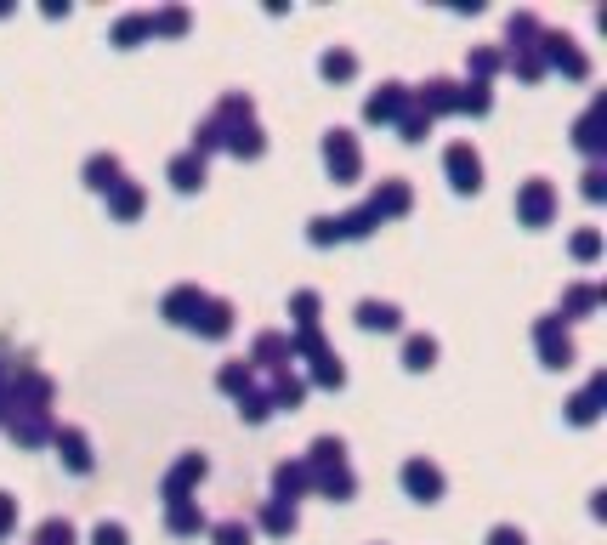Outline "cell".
<instances>
[{
	"label": "cell",
	"mask_w": 607,
	"mask_h": 545,
	"mask_svg": "<svg viewBox=\"0 0 607 545\" xmlns=\"http://www.w3.org/2000/svg\"><path fill=\"white\" fill-rule=\"evenodd\" d=\"M12 517H18V506H12V494H0V534L12 528Z\"/></svg>",
	"instance_id": "cell-29"
},
{
	"label": "cell",
	"mask_w": 607,
	"mask_h": 545,
	"mask_svg": "<svg viewBox=\"0 0 607 545\" xmlns=\"http://www.w3.org/2000/svg\"><path fill=\"white\" fill-rule=\"evenodd\" d=\"M551 205H556V199H551V182H539V176H534V182H528V188L517 194L522 222H545V216H551Z\"/></svg>",
	"instance_id": "cell-6"
},
{
	"label": "cell",
	"mask_w": 607,
	"mask_h": 545,
	"mask_svg": "<svg viewBox=\"0 0 607 545\" xmlns=\"http://www.w3.org/2000/svg\"><path fill=\"white\" fill-rule=\"evenodd\" d=\"M539 347H545V358H551V364H568V358H573V341H568V330H556V318H545V324H539Z\"/></svg>",
	"instance_id": "cell-12"
},
{
	"label": "cell",
	"mask_w": 607,
	"mask_h": 545,
	"mask_svg": "<svg viewBox=\"0 0 607 545\" xmlns=\"http://www.w3.org/2000/svg\"><path fill=\"white\" fill-rule=\"evenodd\" d=\"M403 358H409V370H432L437 341H432V335H409V347H403Z\"/></svg>",
	"instance_id": "cell-16"
},
{
	"label": "cell",
	"mask_w": 607,
	"mask_h": 545,
	"mask_svg": "<svg viewBox=\"0 0 607 545\" xmlns=\"http://www.w3.org/2000/svg\"><path fill=\"white\" fill-rule=\"evenodd\" d=\"M273 483H278V500H295L301 489H313V472H307V460H295V466L284 460V466L273 472Z\"/></svg>",
	"instance_id": "cell-10"
},
{
	"label": "cell",
	"mask_w": 607,
	"mask_h": 545,
	"mask_svg": "<svg viewBox=\"0 0 607 545\" xmlns=\"http://www.w3.org/2000/svg\"><path fill=\"white\" fill-rule=\"evenodd\" d=\"M108 211L114 216H137L142 211V188L137 182H114V188H108Z\"/></svg>",
	"instance_id": "cell-15"
},
{
	"label": "cell",
	"mask_w": 607,
	"mask_h": 545,
	"mask_svg": "<svg viewBox=\"0 0 607 545\" xmlns=\"http://www.w3.org/2000/svg\"><path fill=\"white\" fill-rule=\"evenodd\" d=\"M364 211L375 216V222H386V216L409 211V182H398V176H392V182H381V188L369 194V205H364Z\"/></svg>",
	"instance_id": "cell-2"
},
{
	"label": "cell",
	"mask_w": 607,
	"mask_h": 545,
	"mask_svg": "<svg viewBox=\"0 0 607 545\" xmlns=\"http://www.w3.org/2000/svg\"><path fill=\"white\" fill-rule=\"evenodd\" d=\"M403 103H409V91H403V86H381V91H375V97L364 103V114H369V120H398Z\"/></svg>",
	"instance_id": "cell-9"
},
{
	"label": "cell",
	"mask_w": 607,
	"mask_h": 545,
	"mask_svg": "<svg viewBox=\"0 0 607 545\" xmlns=\"http://www.w3.org/2000/svg\"><path fill=\"white\" fill-rule=\"evenodd\" d=\"M193 324H199L205 335H227V330H233V307H227V301H205Z\"/></svg>",
	"instance_id": "cell-14"
},
{
	"label": "cell",
	"mask_w": 607,
	"mask_h": 545,
	"mask_svg": "<svg viewBox=\"0 0 607 545\" xmlns=\"http://www.w3.org/2000/svg\"><path fill=\"white\" fill-rule=\"evenodd\" d=\"M199 307H205V290H199V284H176L171 296H165V318H171V324H193Z\"/></svg>",
	"instance_id": "cell-5"
},
{
	"label": "cell",
	"mask_w": 607,
	"mask_h": 545,
	"mask_svg": "<svg viewBox=\"0 0 607 545\" xmlns=\"http://www.w3.org/2000/svg\"><path fill=\"white\" fill-rule=\"evenodd\" d=\"M324 159H330L335 176H358V137H352V131H330V142H324Z\"/></svg>",
	"instance_id": "cell-4"
},
{
	"label": "cell",
	"mask_w": 607,
	"mask_h": 545,
	"mask_svg": "<svg viewBox=\"0 0 607 545\" xmlns=\"http://www.w3.org/2000/svg\"><path fill=\"white\" fill-rule=\"evenodd\" d=\"M488 545H528V540H522V528L500 523V528H494V534H488Z\"/></svg>",
	"instance_id": "cell-26"
},
{
	"label": "cell",
	"mask_w": 607,
	"mask_h": 545,
	"mask_svg": "<svg viewBox=\"0 0 607 545\" xmlns=\"http://www.w3.org/2000/svg\"><path fill=\"white\" fill-rule=\"evenodd\" d=\"M216 381H222V392H239V398H244V392H250V364H244V358H233V364H227Z\"/></svg>",
	"instance_id": "cell-20"
},
{
	"label": "cell",
	"mask_w": 607,
	"mask_h": 545,
	"mask_svg": "<svg viewBox=\"0 0 607 545\" xmlns=\"http://www.w3.org/2000/svg\"><path fill=\"white\" fill-rule=\"evenodd\" d=\"M171 182L182 188V194H188V188H199V182H205V154H193V148H188V154H176L171 159Z\"/></svg>",
	"instance_id": "cell-11"
},
{
	"label": "cell",
	"mask_w": 607,
	"mask_h": 545,
	"mask_svg": "<svg viewBox=\"0 0 607 545\" xmlns=\"http://www.w3.org/2000/svg\"><path fill=\"white\" fill-rule=\"evenodd\" d=\"M596 250H602L596 233H573V256H596Z\"/></svg>",
	"instance_id": "cell-27"
},
{
	"label": "cell",
	"mask_w": 607,
	"mask_h": 545,
	"mask_svg": "<svg viewBox=\"0 0 607 545\" xmlns=\"http://www.w3.org/2000/svg\"><path fill=\"white\" fill-rule=\"evenodd\" d=\"M35 545H74V523L69 517H46L35 534Z\"/></svg>",
	"instance_id": "cell-18"
},
{
	"label": "cell",
	"mask_w": 607,
	"mask_h": 545,
	"mask_svg": "<svg viewBox=\"0 0 607 545\" xmlns=\"http://www.w3.org/2000/svg\"><path fill=\"white\" fill-rule=\"evenodd\" d=\"M449 176H454V188H460V194H477V188H483V159H477V148H471V142H449Z\"/></svg>",
	"instance_id": "cell-1"
},
{
	"label": "cell",
	"mask_w": 607,
	"mask_h": 545,
	"mask_svg": "<svg viewBox=\"0 0 607 545\" xmlns=\"http://www.w3.org/2000/svg\"><path fill=\"white\" fill-rule=\"evenodd\" d=\"M403 489L415 494V500H437L443 494V472H437L432 460H409L403 466Z\"/></svg>",
	"instance_id": "cell-3"
},
{
	"label": "cell",
	"mask_w": 607,
	"mask_h": 545,
	"mask_svg": "<svg viewBox=\"0 0 607 545\" xmlns=\"http://www.w3.org/2000/svg\"><path fill=\"white\" fill-rule=\"evenodd\" d=\"M205 477V455H182L176 460V472L165 477V500H188V483Z\"/></svg>",
	"instance_id": "cell-7"
},
{
	"label": "cell",
	"mask_w": 607,
	"mask_h": 545,
	"mask_svg": "<svg viewBox=\"0 0 607 545\" xmlns=\"http://www.w3.org/2000/svg\"><path fill=\"white\" fill-rule=\"evenodd\" d=\"M97 545H125V528L120 523H97Z\"/></svg>",
	"instance_id": "cell-28"
},
{
	"label": "cell",
	"mask_w": 607,
	"mask_h": 545,
	"mask_svg": "<svg viewBox=\"0 0 607 545\" xmlns=\"http://www.w3.org/2000/svg\"><path fill=\"white\" fill-rule=\"evenodd\" d=\"M318 69L330 74V80H347V74L358 69V57H352V52H324V63H318Z\"/></svg>",
	"instance_id": "cell-22"
},
{
	"label": "cell",
	"mask_w": 607,
	"mask_h": 545,
	"mask_svg": "<svg viewBox=\"0 0 607 545\" xmlns=\"http://www.w3.org/2000/svg\"><path fill=\"white\" fill-rule=\"evenodd\" d=\"M52 438H57V449H63V460H69L74 472H91V443H86V432H74V426H57Z\"/></svg>",
	"instance_id": "cell-8"
},
{
	"label": "cell",
	"mask_w": 607,
	"mask_h": 545,
	"mask_svg": "<svg viewBox=\"0 0 607 545\" xmlns=\"http://www.w3.org/2000/svg\"><path fill=\"white\" fill-rule=\"evenodd\" d=\"M171 528L176 534H193V528H205V511L193 506V500H171Z\"/></svg>",
	"instance_id": "cell-17"
},
{
	"label": "cell",
	"mask_w": 607,
	"mask_h": 545,
	"mask_svg": "<svg viewBox=\"0 0 607 545\" xmlns=\"http://www.w3.org/2000/svg\"><path fill=\"white\" fill-rule=\"evenodd\" d=\"M142 29H148V12H137V18H120V23H114V40H137Z\"/></svg>",
	"instance_id": "cell-25"
},
{
	"label": "cell",
	"mask_w": 607,
	"mask_h": 545,
	"mask_svg": "<svg viewBox=\"0 0 607 545\" xmlns=\"http://www.w3.org/2000/svg\"><path fill=\"white\" fill-rule=\"evenodd\" d=\"M261 523L273 528V534H290V528H295V506H284V500H273V506H261Z\"/></svg>",
	"instance_id": "cell-21"
},
{
	"label": "cell",
	"mask_w": 607,
	"mask_h": 545,
	"mask_svg": "<svg viewBox=\"0 0 607 545\" xmlns=\"http://www.w3.org/2000/svg\"><path fill=\"white\" fill-rule=\"evenodd\" d=\"M585 307H596V284H579V290H568V313H585ZM562 313V318H568Z\"/></svg>",
	"instance_id": "cell-24"
},
{
	"label": "cell",
	"mask_w": 607,
	"mask_h": 545,
	"mask_svg": "<svg viewBox=\"0 0 607 545\" xmlns=\"http://www.w3.org/2000/svg\"><path fill=\"white\" fill-rule=\"evenodd\" d=\"M216 545H250V523H239V517L216 523Z\"/></svg>",
	"instance_id": "cell-23"
},
{
	"label": "cell",
	"mask_w": 607,
	"mask_h": 545,
	"mask_svg": "<svg viewBox=\"0 0 607 545\" xmlns=\"http://www.w3.org/2000/svg\"><path fill=\"white\" fill-rule=\"evenodd\" d=\"M358 324L364 330H398V307L392 301H358Z\"/></svg>",
	"instance_id": "cell-13"
},
{
	"label": "cell",
	"mask_w": 607,
	"mask_h": 545,
	"mask_svg": "<svg viewBox=\"0 0 607 545\" xmlns=\"http://www.w3.org/2000/svg\"><path fill=\"white\" fill-rule=\"evenodd\" d=\"M86 176H91V188H114V176H120V159H114V154H91Z\"/></svg>",
	"instance_id": "cell-19"
}]
</instances>
